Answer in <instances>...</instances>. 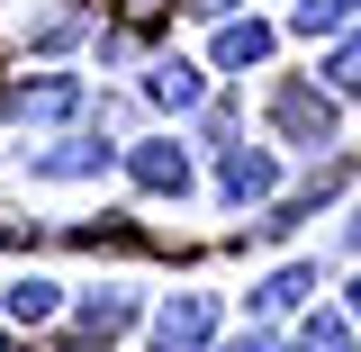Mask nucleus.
Returning a JSON list of instances; mask_svg holds the SVG:
<instances>
[{
	"instance_id": "1",
	"label": "nucleus",
	"mask_w": 361,
	"mask_h": 352,
	"mask_svg": "<svg viewBox=\"0 0 361 352\" xmlns=\"http://www.w3.org/2000/svg\"><path fill=\"white\" fill-rule=\"evenodd\" d=\"M271 118H280V135H289V145H334V99H325V90H280V99H271Z\"/></svg>"
},
{
	"instance_id": "2",
	"label": "nucleus",
	"mask_w": 361,
	"mask_h": 352,
	"mask_svg": "<svg viewBox=\"0 0 361 352\" xmlns=\"http://www.w3.org/2000/svg\"><path fill=\"white\" fill-rule=\"evenodd\" d=\"M127 325H135V298H127V289H90L82 316H73V352L109 344V334H127Z\"/></svg>"
},
{
	"instance_id": "3",
	"label": "nucleus",
	"mask_w": 361,
	"mask_h": 352,
	"mask_svg": "<svg viewBox=\"0 0 361 352\" xmlns=\"http://www.w3.org/2000/svg\"><path fill=\"white\" fill-rule=\"evenodd\" d=\"M208 325H217V308L190 289V298H172V308L154 316V352H199V344H208Z\"/></svg>"
},
{
	"instance_id": "4",
	"label": "nucleus",
	"mask_w": 361,
	"mask_h": 352,
	"mask_svg": "<svg viewBox=\"0 0 361 352\" xmlns=\"http://www.w3.org/2000/svg\"><path fill=\"white\" fill-rule=\"evenodd\" d=\"M217 181H226V199L244 208V199H271V181H280V172H271V154H253V145H235Z\"/></svg>"
},
{
	"instance_id": "5",
	"label": "nucleus",
	"mask_w": 361,
	"mask_h": 352,
	"mask_svg": "<svg viewBox=\"0 0 361 352\" xmlns=\"http://www.w3.org/2000/svg\"><path fill=\"white\" fill-rule=\"evenodd\" d=\"M262 54H271L262 18H226V28H217V63H226V73H244V63H262Z\"/></svg>"
},
{
	"instance_id": "6",
	"label": "nucleus",
	"mask_w": 361,
	"mask_h": 352,
	"mask_svg": "<svg viewBox=\"0 0 361 352\" xmlns=\"http://www.w3.org/2000/svg\"><path fill=\"white\" fill-rule=\"evenodd\" d=\"M99 163H109L99 135H73V145H45L37 154V172H54V181H82V172H99Z\"/></svg>"
},
{
	"instance_id": "7",
	"label": "nucleus",
	"mask_w": 361,
	"mask_h": 352,
	"mask_svg": "<svg viewBox=\"0 0 361 352\" xmlns=\"http://www.w3.org/2000/svg\"><path fill=\"white\" fill-rule=\"evenodd\" d=\"M9 109H18V118H73L82 90H73V82H18V90H9Z\"/></svg>"
},
{
	"instance_id": "8",
	"label": "nucleus",
	"mask_w": 361,
	"mask_h": 352,
	"mask_svg": "<svg viewBox=\"0 0 361 352\" xmlns=\"http://www.w3.org/2000/svg\"><path fill=\"white\" fill-rule=\"evenodd\" d=\"M135 181L145 190H190V154L180 145H135Z\"/></svg>"
},
{
	"instance_id": "9",
	"label": "nucleus",
	"mask_w": 361,
	"mask_h": 352,
	"mask_svg": "<svg viewBox=\"0 0 361 352\" xmlns=\"http://www.w3.org/2000/svg\"><path fill=\"white\" fill-rule=\"evenodd\" d=\"M54 308H63L54 280H9V325H54Z\"/></svg>"
},
{
	"instance_id": "10",
	"label": "nucleus",
	"mask_w": 361,
	"mask_h": 352,
	"mask_svg": "<svg viewBox=\"0 0 361 352\" xmlns=\"http://www.w3.org/2000/svg\"><path fill=\"white\" fill-rule=\"evenodd\" d=\"M361 0H298V37H343Z\"/></svg>"
},
{
	"instance_id": "11",
	"label": "nucleus",
	"mask_w": 361,
	"mask_h": 352,
	"mask_svg": "<svg viewBox=\"0 0 361 352\" xmlns=\"http://www.w3.org/2000/svg\"><path fill=\"white\" fill-rule=\"evenodd\" d=\"M307 289H316V271H307V262H289V271H271V280H262V316H280V308H298V298H307Z\"/></svg>"
},
{
	"instance_id": "12",
	"label": "nucleus",
	"mask_w": 361,
	"mask_h": 352,
	"mask_svg": "<svg viewBox=\"0 0 361 352\" xmlns=\"http://www.w3.org/2000/svg\"><path fill=\"white\" fill-rule=\"evenodd\" d=\"M154 99L163 109H199V73L190 63H154Z\"/></svg>"
},
{
	"instance_id": "13",
	"label": "nucleus",
	"mask_w": 361,
	"mask_h": 352,
	"mask_svg": "<svg viewBox=\"0 0 361 352\" xmlns=\"http://www.w3.org/2000/svg\"><path fill=\"white\" fill-rule=\"evenodd\" d=\"M325 90H334V99H353V90H361V37H343L334 54H325Z\"/></svg>"
},
{
	"instance_id": "14",
	"label": "nucleus",
	"mask_w": 361,
	"mask_h": 352,
	"mask_svg": "<svg viewBox=\"0 0 361 352\" xmlns=\"http://www.w3.org/2000/svg\"><path fill=\"white\" fill-rule=\"evenodd\" d=\"M298 352H353V325H343V316H307Z\"/></svg>"
},
{
	"instance_id": "15",
	"label": "nucleus",
	"mask_w": 361,
	"mask_h": 352,
	"mask_svg": "<svg viewBox=\"0 0 361 352\" xmlns=\"http://www.w3.org/2000/svg\"><path fill=\"white\" fill-rule=\"evenodd\" d=\"M118 18H127V28H163V18H172V0H118Z\"/></svg>"
},
{
	"instance_id": "16",
	"label": "nucleus",
	"mask_w": 361,
	"mask_h": 352,
	"mask_svg": "<svg viewBox=\"0 0 361 352\" xmlns=\"http://www.w3.org/2000/svg\"><path fill=\"white\" fill-rule=\"evenodd\" d=\"M226 352H280V344H271L262 325H253V334H235V344H226Z\"/></svg>"
},
{
	"instance_id": "17",
	"label": "nucleus",
	"mask_w": 361,
	"mask_h": 352,
	"mask_svg": "<svg viewBox=\"0 0 361 352\" xmlns=\"http://www.w3.org/2000/svg\"><path fill=\"white\" fill-rule=\"evenodd\" d=\"M199 9H208V18H217V9H226V0H199Z\"/></svg>"
},
{
	"instance_id": "18",
	"label": "nucleus",
	"mask_w": 361,
	"mask_h": 352,
	"mask_svg": "<svg viewBox=\"0 0 361 352\" xmlns=\"http://www.w3.org/2000/svg\"><path fill=\"white\" fill-rule=\"evenodd\" d=\"M353 316H361V280H353Z\"/></svg>"
},
{
	"instance_id": "19",
	"label": "nucleus",
	"mask_w": 361,
	"mask_h": 352,
	"mask_svg": "<svg viewBox=\"0 0 361 352\" xmlns=\"http://www.w3.org/2000/svg\"><path fill=\"white\" fill-rule=\"evenodd\" d=\"M353 244H361V217H353Z\"/></svg>"
},
{
	"instance_id": "20",
	"label": "nucleus",
	"mask_w": 361,
	"mask_h": 352,
	"mask_svg": "<svg viewBox=\"0 0 361 352\" xmlns=\"http://www.w3.org/2000/svg\"><path fill=\"white\" fill-rule=\"evenodd\" d=\"M0 244H9V226H0Z\"/></svg>"
}]
</instances>
